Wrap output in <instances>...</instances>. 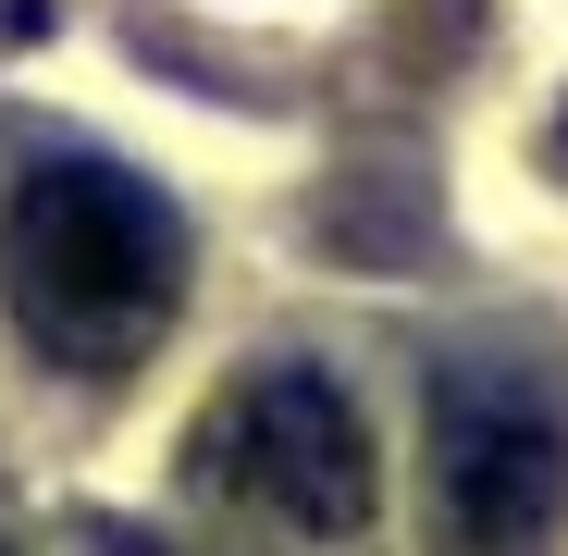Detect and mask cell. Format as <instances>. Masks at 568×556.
Listing matches in <instances>:
<instances>
[{
    "label": "cell",
    "mask_w": 568,
    "mask_h": 556,
    "mask_svg": "<svg viewBox=\"0 0 568 556\" xmlns=\"http://www.w3.org/2000/svg\"><path fill=\"white\" fill-rule=\"evenodd\" d=\"M0 297L26 346L74 384L136 371L185 297V223L124 161H38L0 211Z\"/></svg>",
    "instance_id": "1"
},
{
    "label": "cell",
    "mask_w": 568,
    "mask_h": 556,
    "mask_svg": "<svg viewBox=\"0 0 568 556\" xmlns=\"http://www.w3.org/2000/svg\"><path fill=\"white\" fill-rule=\"evenodd\" d=\"M199 483L284 544H346L384 507V445H371V421L334 371L284 358V371H247L199 421Z\"/></svg>",
    "instance_id": "2"
},
{
    "label": "cell",
    "mask_w": 568,
    "mask_h": 556,
    "mask_svg": "<svg viewBox=\"0 0 568 556\" xmlns=\"http://www.w3.org/2000/svg\"><path fill=\"white\" fill-rule=\"evenodd\" d=\"M433 519H445V556H544L568 519V433L519 384H445L433 396Z\"/></svg>",
    "instance_id": "3"
},
{
    "label": "cell",
    "mask_w": 568,
    "mask_h": 556,
    "mask_svg": "<svg viewBox=\"0 0 568 556\" xmlns=\"http://www.w3.org/2000/svg\"><path fill=\"white\" fill-rule=\"evenodd\" d=\"M100 556H185V544H161V532H100Z\"/></svg>",
    "instance_id": "4"
},
{
    "label": "cell",
    "mask_w": 568,
    "mask_h": 556,
    "mask_svg": "<svg viewBox=\"0 0 568 556\" xmlns=\"http://www.w3.org/2000/svg\"><path fill=\"white\" fill-rule=\"evenodd\" d=\"M556 161H568V112H556Z\"/></svg>",
    "instance_id": "5"
},
{
    "label": "cell",
    "mask_w": 568,
    "mask_h": 556,
    "mask_svg": "<svg viewBox=\"0 0 568 556\" xmlns=\"http://www.w3.org/2000/svg\"><path fill=\"white\" fill-rule=\"evenodd\" d=\"M0 556H26V544H0Z\"/></svg>",
    "instance_id": "6"
}]
</instances>
